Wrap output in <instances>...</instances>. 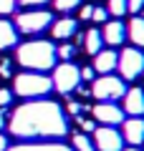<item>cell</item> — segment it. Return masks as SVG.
<instances>
[{"mask_svg":"<svg viewBox=\"0 0 144 151\" xmlns=\"http://www.w3.org/2000/svg\"><path fill=\"white\" fill-rule=\"evenodd\" d=\"M94 119L99 121L101 126H119L124 124V108H119L116 103H96L91 108Z\"/></svg>","mask_w":144,"mask_h":151,"instance_id":"obj_9","label":"cell"},{"mask_svg":"<svg viewBox=\"0 0 144 151\" xmlns=\"http://www.w3.org/2000/svg\"><path fill=\"white\" fill-rule=\"evenodd\" d=\"M5 121H8V113H5V108H0V131L5 129Z\"/></svg>","mask_w":144,"mask_h":151,"instance_id":"obj_32","label":"cell"},{"mask_svg":"<svg viewBox=\"0 0 144 151\" xmlns=\"http://www.w3.org/2000/svg\"><path fill=\"white\" fill-rule=\"evenodd\" d=\"M0 76H3V78H10V76H13V63L8 58L0 63Z\"/></svg>","mask_w":144,"mask_h":151,"instance_id":"obj_29","label":"cell"},{"mask_svg":"<svg viewBox=\"0 0 144 151\" xmlns=\"http://www.w3.org/2000/svg\"><path fill=\"white\" fill-rule=\"evenodd\" d=\"M124 93H127L124 81L116 78V76H111V73L96 78L94 86H91V96L99 98L101 103H114V101H119V98H124Z\"/></svg>","mask_w":144,"mask_h":151,"instance_id":"obj_4","label":"cell"},{"mask_svg":"<svg viewBox=\"0 0 144 151\" xmlns=\"http://www.w3.org/2000/svg\"><path fill=\"white\" fill-rule=\"evenodd\" d=\"M101 38H104V43H109V45H121L127 40V25L121 20H106L104 23V30H101Z\"/></svg>","mask_w":144,"mask_h":151,"instance_id":"obj_10","label":"cell"},{"mask_svg":"<svg viewBox=\"0 0 144 151\" xmlns=\"http://www.w3.org/2000/svg\"><path fill=\"white\" fill-rule=\"evenodd\" d=\"M127 151H139V149H127Z\"/></svg>","mask_w":144,"mask_h":151,"instance_id":"obj_34","label":"cell"},{"mask_svg":"<svg viewBox=\"0 0 144 151\" xmlns=\"http://www.w3.org/2000/svg\"><path fill=\"white\" fill-rule=\"evenodd\" d=\"M84 48H86L89 55H96L104 48V38H101V30H99V28H89V30L84 33Z\"/></svg>","mask_w":144,"mask_h":151,"instance_id":"obj_17","label":"cell"},{"mask_svg":"<svg viewBox=\"0 0 144 151\" xmlns=\"http://www.w3.org/2000/svg\"><path fill=\"white\" fill-rule=\"evenodd\" d=\"M94 146L99 151H121L124 136L114 126H96L94 131Z\"/></svg>","mask_w":144,"mask_h":151,"instance_id":"obj_8","label":"cell"},{"mask_svg":"<svg viewBox=\"0 0 144 151\" xmlns=\"http://www.w3.org/2000/svg\"><path fill=\"white\" fill-rule=\"evenodd\" d=\"M51 3L58 13H71L76 8H81V0H51Z\"/></svg>","mask_w":144,"mask_h":151,"instance_id":"obj_20","label":"cell"},{"mask_svg":"<svg viewBox=\"0 0 144 151\" xmlns=\"http://www.w3.org/2000/svg\"><path fill=\"white\" fill-rule=\"evenodd\" d=\"M53 88L58 93H63V96H68V93H73L76 88H79V83H81V73H79V68H76L73 63H61V65H56L53 68Z\"/></svg>","mask_w":144,"mask_h":151,"instance_id":"obj_7","label":"cell"},{"mask_svg":"<svg viewBox=\"0 0 144 151\" xmlns=\"http://www.w3.org/2000/svg\"><path fill=\"white\" fill-rule=\"evenodd\" d=\"M73 53H76V48H73L71 43H63V45H58V48H56V58H61L63 63H68V60L73 58Z\"/></svg>","mask_w":144,"mask_h":151,"instance_id":"obj_21","label":"cell"},{"mask_svg":"<svg viewBox=\"0 0 144 151\" xmlns=\"http://www.w3.org/2000/svg\"><path fill=\"white\" fill-rule=\"evenodd\" d=\"M142 10H144V0H127V13L139 15Z\"/></svg>","mask_w":144,"mask_h":151,"instance_id":"obj_23","label":"cell"},{"mask_svg":"<svg viewBox=\"0 0 144 151\" xmlns=\"http://www.w3.org/2000/svg\"><path fill=\"white\" fill-rule=\"evenodd\" d=\"M76 28H79V23L66 15V18H61V20L51 23V35L58 38V40H68L71 35H76Z\"/></svg>","mask_w":144,"mask_h":151,"instance_id":"obj_14","label":"cell"},{"mask_svg":"<svg viewBox=\"0 0 144 151\" xmlns=\"http://www.w3.org/2000/svg\"><path fill=\"white\" fill-rule=\"evenodd\" d=\"M51 0H18V5H23V8H33L36 10L38 5H48Z\"/></svg>","mask_w":144,"mask_h":151,"instance_id":"obj_28","label":"cell"},{"mask_svg":"<svg viewBox=\"0 0 144 151\" xmlns=\"http://www.w3.org/2000/svg\"><path fill=\"white\" fill-rule=\"evenodd\" d=\"M106 10H109V15H114V18L127 15V0H109Z\"/></svg>","mask_w":144,"mask_h":151,"instance_id":"obj_19","label":"cell"},{"mask_svg":"<svg viewBox=\"0 0 144 151\" xmlns=\"http://www.w3.org/2000/svg\"><path fill=\"white\" fill-rule=\"evenodd\" d=\"M116 63H119V55L114 53V50H104L101 48L99 53L94 55V70H96V73H101V76L116 70Z\"/></svg>","mask_w":144,"mask_h":151,"instance_id":"obj_12","label":"cell"},{"mask_svg":"<svg viewBox=\"0 0 144 151\" xmlns=\"http://www.w3.org/2000/svg\"><path fill=\"white\" fill-rule=\"evenodd\" d=\"M10 134L18 139H61L66 121L56 103H28L10 116Z\"/></svg>","mask_w":144,"mask_h":151,"instance_id":"obj_1","label":"cell"},{"mask_svg":"<svg viewBox=\"0 0 144 151\" xmlns=\"http://www.w3.org/2000/svg\"><path fill=\"white\" fill-rule=\"evenodd\" d=\"M10 101H13V91H8V88H0V108L10 106Z\"/></svg>","mask_w":144,"mask_h":151,"instance_id":"obj_26","label":"cell"},{"mask_svg":"<svg viewBox=\"0 0 144 151\" xmlns=\"http://www.w3.org/2000/svg\"><path fill=\"white\" fill-rule=\"evenodd\" d=\"M106 18H109V10H106V8H101V5H94L91 20H94V23H99V25H104V23H106Z\"/></svg>","mask_w":144,"mask_h":151,"instance_id":"obj_22","label":"cell"},{"mask_svg":"<svg viewBox=\"0 0 144 151\" xmlns=\"http://www.w3.org/2000/svg\"><path fill=\"white\" fill-rule=\"evenodd\" d=\"M91 13H94V5H81L79 8V18L81 20H91Z\"/></svg>","mask_w":144,"mask_h":151,"instance_id":"obj_30","label":"cell"},{"mask_svg":"<svg viewBox=\"0 0 144 151\" xmlns=\"http://www.w3.org/2000/svg\"><path fill=\"white\" fill-rule=\"evenodd\" d=\"M18 0H0V15H10L13 10H15Z\"/></svg>","mask_w":144,"mask_h":151,"instance_id":"obj_24","label":"cell"},{"mask_svg":"<svg viewBox=\"0 0 144 151\" xmlns=\"http://www.w3.org/2000/svg\"><path fill=\"white\" fill-rule=\"evenodd\" d=\"M15 60L28 70H48L56 68V45L48 40H31V43L18 45L15 50Z\"/></svg>","mask_w":144,"mask_h":151,"instance_id":"obj_2","label":"cell"},{"mask_svg":"<svg viewBox=\"0 0 144 151\" xmlns=\"http://www.w3.org/2000/svg\"><path fill=\"white\" fill-rule=\"evenodd\" d=\"M51 23H53V15L48 10H25V13H18L15 15L13 25L20 33H25V35H36V33L46 30Z\"/></svg>","mask_w":144,"mask_h":151,"instance_id":"obj_5","label":"cell"},{"mask_svg":"<svg viewBox=\"0 0 144 151\" xmlns=\"http://www.w3.org/2000/svg\"><path fill=\"white\" fill-rule=\"evenodd\" d=\"M73 149L76 151H96V146H94V141H91L86 134H76L73 136Z\"/></svg>","mask_w":144,"mask_h":151,"instance_id":"obj_18","label":"cell"},{"mask_svg":"<svg viewBox=\"0 0 144 151\" xmlns=\"http://www.w3.org/2000/svg\"><path fill=\"white\" fill-rule=\"evenodd\" d=\"M79 121V126L84 129V134H94L96 131V121H89V119H76Z\"/></svg>","mask_w":144,"mask_h":151,"instance_id":"obj_25","label":"cell"},{"mask_svg":"<svg viewBox=\"0 0 144 151\" xmlns=\"http://www.w3.org/2000/svg\"><path fill=\"white\" fill-rule=\"evenodd\" d=\"M119 73L124 81H134L144 73V53L139 48H124L119 53V63H116Z\"/></svg>","mask_w":144,"mask_h":151,"instance_id":"obj_6","label":"cell"},{"mask_svg":"<svg viewBox=\"0 0 144 151\" xmlns=\"http://www.w3.org/2000/svg\"><path fill=\"white\" fill-rule=\"evenodd\" d=\"M0 151H8V139H5V134H0Z\"/></svg>","mask_w":144,"mask_h":151,"instance_id":"obj_33","label":"cell"},{"mask_svg":"<svg viewBox=\"0 0 144 151\" xmlns=\"http://www.w3.org/2000/svg\"><path fill=\"white\" fill-rule=\"evenodd\" d=\"M13 91L20 98H43L53 91V81L43 73L25 70V73H18L13 78Z\"/></svg>","mask_w":144,"mask_h":151,"instance_id":"obj_3","label":"cell"},{"mask_svg":"<svg viewBox=\"0 0 144 151\" xmlns=\"http://www.w3.org/2000/svg\"><path fill=\"white\" fill-rule=\"evenodd\" d=\"M79 73H81V81H94L96 70H94V65H84V68H79Z\"/></svg>","mask_w":144,"mask_h":151,"instance_id":"obj_27","label":"cell"},{"mask_svg":"<svg viewBox=\"0 0 144 151\" xmlns=\"http://www.w3.org/2000/svg\"><path fill=\"white\" fill-rule=\"evenodd\" d=\"M18 45V28L10 20H0V50Z\"/></svg>","mask_w":144,"mask_h":151,"instance_id":"obj_15","label":"cell"},{"mask_svg":"<svg viewBox=\"0 0 144 151\" xmlns=\"http://www.w3.org/2000/svg\"><path fill=\"white\" fill-rule=\"evenodd\" d=\"M66 108H68V113H73V116H76V113L84 111L86 106H81V103H76V101H68V103H66Z\"/></svg>","mask_w":144,"mask_h":151,"instance_id":"obj_31","label":"cell"},{"mask_svg":"<svg viewBox=\"0 0 144 151\" xmlns=\"http://www.w3.org/2000/svg\"><path fill=\"white\" fill-rule=\"evenodd\" d=\"M127 35H129V40H132L134 45L144 48V18H142V15H134L132 20H129Z\"/></svg>","mask_w":144,"mask_h":151,"instance_id":"obj_16","label":"cell"},{"mask_svg":"<svg viewBox=\"0 0 144 151\" xmlns=\"http://www.w3.org/2000/svg\"><path fill=\"white\" fill-rule=\"evenodd\" d=\"M121 126H124V134H121V136H124V139H127L132 146H139V144L144 141V121L139 119V116L127 119Z\"/></svg>","mask_w":144,"mask_h":151,"instance_id":"obj_11","label":"cell"},{"mask_svg":"<svg viewBox=\"0 0 144 151\" xmlns=\"http://www.w3.org/2000/svg\"><path fill=\"white\" fill-rule=\"evenodd\" d=\"M124 111L129 116H142L144 113V91L142 88H129L124 93Z\"/></svg>","mask_w":144,"mask_h":151,"instance_id":"obj_13","label":"cell"}]
</instances>
